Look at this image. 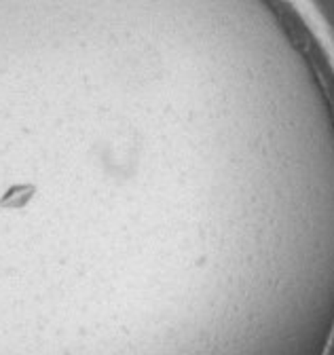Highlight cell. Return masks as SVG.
Listing matches in <instances>:
<instances>
[{"label": "cell", "instance_id": "6da1fadb", "mask_svg": "<svg viewBox=\"0 0 334 355\" xmlns=\"http://www.w3.org/2000/svg\"><path fill=\"white\" fill-rule=\"evenodd\" d=\"M34 195V187H26V184H19V187H13L5 193L3 201H0V205L3 207H9V209H19L24 207Z\"/></svg>", "mask_w": 334, "mask_h": 355}]
</instances>
